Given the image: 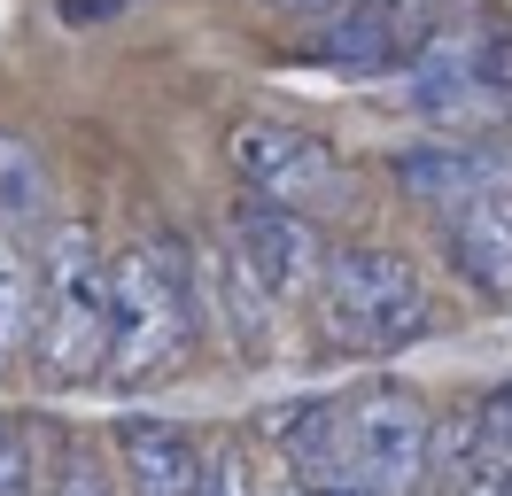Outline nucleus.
Wrapping results in <instances>:
<instances>
[{
	"label": "nucleus",
	"instance_id": "13",
	"mask_svg": "<svg viewBox=\"0 0 512 496\" xmlns=\"http://www.w3.org/2000/svg\"><path fill=\"white\" fill-rule=\"evenodd\" d=\"M39 496H117V481H109V465H101L86 442H63V450L47 458V481H39Z\"/></svg>",
	"mask_w": 512,
	"mask_h": 496
},
{
	"label": "nucleus",
	"instance_id": "7",
	"mask_svg": "<svg viewBox=\"0 0 512 496\" xmlns=\"http://www.w3.org/2000/svg\"><path fill=\"white\" fill-rule=\"evenodd\" d=\"M326 256H334V248H326L319 217L249 202V210L233 217V248H225V279H233V295H241V334H264L272 303L319 295Z\"/></svg>",
	"mask_w": 512,
	"mask_h": 496
},
{
	"label": "nucleus",
	"instance_id": "14",
	"mask_svg": "<svg viewBox=\"0 0 512 496\" xmlns=\"http://www.w3.org/2000/svg\"><path fill=\"white\" fill-rule=\"evenodd\" d=\"M0 202H8V217H32L39 202H47V179H39L32 148H24L16 132H0Z\"/></svg>",
	"mask_w": 512,
	"mask_h": 496
},
{
	"label": "nucleus",
	"instance_id": "8",
	"mask_svg": "<svg viewBox=\"0 0 512 496\" xmlns=\"http://www.w3.org/2000/svg\"><path fill=\"white\" fill-rule=\"evenodd\" d=\"M458 24H466L458 0H357L311 31V55L350 78H412L435 55V39Z\"/></svg>",
	"mask_w": 512,
	"mask_h": 496
},
{
	"label": "nucleus",
	"instance_id": "11",
	"mask_svg": "<svg viewBox=\"0 0 512 496\" xmlns=\"http://www.w3.org/2000/svg\"><path fill=\"white\" fill-rule=\"evenodd\" d=\"M505 171V155L489 148V140H435V148H404L396 155V186L412 194L427 217H443L458 210L474 186H489Z\"/></svg>",
	"mask_w": 512,
	"mask_h": 496
},
{
	"label": "nucleus",
	"instance_id": "12",
	"mask_svg": "<svg viewBox=\"0 0 512 496\" xmlns=\"http://www.w3.org/2000/svg\"><path fill=\"white\" fill-rule=\"evenodd\" d=\"M39 256L16 241V225H0V372L16 357H32V334H39Z\"/></svg>",
	"mask_w": 512,
	"mask_h": 496
},
{
	"label": "nucleus",
	"instance_id": "18",
	"mask_svg": "<svg viewBox=\"0 0 512 496\" xmlns=\"http://www.w3.org/2000/svg\"><path fill=\"white\" fill-rule=\"evenodd\" d=\"M125 0H63V24H101V16H117Z\"/></svg>",
	"mask_w": 512,
	"mask_h": 496
},
{
	"label": "nucleus",
	"instance_id": "17",
	"mask_svg": "<svg viewBox=\"0 0 512 496\" xmlns=\"http://www.w3.org/2000/svg\"><path fill=\"white\" fill-rule=\"evenodd\" d=\"M280 16H311V24H326V16H342V8H357V0H272Z\"/></svg>",
	"mask_w": 512,
	"mask_h": 496
},
{
	"label": "nucleus",
	"instance_id": "9",
	"mask_svg": "<svg viewBox=\"0 0 512 496\" xmlns=\"http://www.w3.org/2000/svg\"><path fill=\"white\" fill-rule=\"evenodd\" d=\"M435 241L481 303H512V163L489 186H474L458 210L435 217Z\"/></svg>",
	"mask_w": 512,
	"mask_h": 496
},
{
	"label": "nucleus",
	"instance_id": "1",
	"mask_svg": "<svg viewBox=\"0 0 512 496\" xmlns=\"http://www.w3.org/2000/svg\"><path fill=\"white\" fill-rule=\"evenodd\" d=\"M272 427L303 496H412L435 458V411L396 380L288 403Z\"/></svg>",
	"mask_w": 512,
	"mask_h": 496
},
{
	"label": "nucleus",
	"instance_id": "5",
	"mask_svg": "<svg viewBox=\"0 0 512 496\" xmlns=\"http://www.w3.org/2000/svg\"><path fill=\"white\" fill-rule=\"evenodd\" d=\"M225 163L249 202L264 210H295V217H342L350 210V163L326 148L319 132H295L272 117H241L225 132Z\"/></svg>",
	"mask_w": 512,
	"mask_h": 496
},
{
	"label": "nucleus",
	"instance_id": "6",
	"mask_svg": "<svg viewBox=\"0 0 512 496\" xmlns=\"http://www.w3.org/2000/svg\"><path fill=\"white\" fill-rule=\"evenodd\" d=\"M404 86L435 132H497V124H512V31L466 16L458 31L435 39V55Z\"/></svg>",
	"mask_w": 512,
	"mask_h": 496
},
{
	"label": "nucleus",
	"instance_id": "16",
	"mask_svg": "<svg viewBox=\"0 0 512 496\" xmlns=\"http://www.w3.org/2000/svg\"><path fill=\"white\" fill-rule=\"evenodd\" d=\"M210 496H256L249 450H241V442H218V450H210Z\"/></svg>",
	"mask_w": 512,
	"mask_h": 496
},
{
	"label": "nucleus",
	"instance_id": "3",
	"mask_svg": "<svg viewBox=\"0 0 512 496\" xmlns=\"http://www.w3.org/2000/svg\"><path fill=\"white\" fill-rule=\"evenodd\" d=\"M443 326V310L412 272V256L373 241H334L319 279V334L342 357H404Z\"/></svg>",
	"mask_w": 512,
	"mask_h": 496
},
{
	"label": "nucleus",
	"instance_id": "4",
	"mask_svg": "<svg viewBox=\"0 0 512 496\" xmlns=\"http://www.w3.org/2000/svg\"><path fill=\"white\" fill-rule=\"evenodd\" d=\"M39 334H32V380L47 396L63 388H86L109 372V349H117V303H109V256L86 225H63L47 256H39Z\"/></svg>",
	"mask_w": 512,
	"mask_h": 496
},
{
	"label": "nucleus",
	"instance_id": "15",
	"mask_svg": "<svg viewBox=\"0 0 512 496\" xmlns=\"http://www.w3.org/2000/svg\"><path fill=\"white\" fill-rule=\"evenodd\" d=\"M39 458H32V434L16 427L8 411H0V496H39Z\"/></svg>",
	"mask_w": 512,
	"mask_h": 496
},
{
	"label": "nucleus",
	"instance_id": "10",
	"mask_svg": "<svg viewBox=\"0 0 512 496\" xmlns=\"http://www.w3.org/2000/svg\"><path fill=\"white\" fill-rule=\"evenodd\" d=\"M117 465H125L132 496H210V450L171 419H125Z\"/></svg>",
	"mask_w": 512,
	"mask_h": 496
},
{
	"label": "nucleus",
	"instance_id": "2",
	"mask_svg": "<svg viewBox=\"0 0 512 496\" xmlns=\"http://www.w3.org/2000/svg\"><path fill=\"white\" fill-rule=\"evenodd\" d=\"M109 303H117V349L109 380L117 388H163L202 341V303H194L187 248L171 233H132L109 256Z\"/></svg>",
	"mask_w": 512,
	"mask_h": 496
}]
</instances>
